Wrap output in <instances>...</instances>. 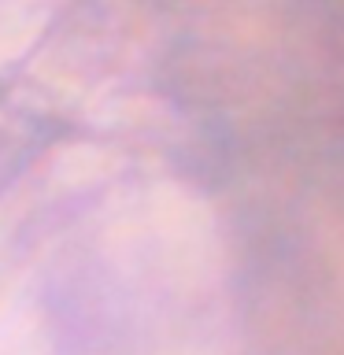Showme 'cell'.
Returning <instances> with one entry per match:
<instances>
[{
    "label": "cell",
    "mask_w": 344,
    "mask_h": 355,
    "mask_svg": "<svg viewBox=\"0 0 344 355\" xmlns=\"http://www.w3.org/2000/svg\"><path fill=\"white\" fill-rule=\"evenodd\" d=\"M326 255H329L333 288L341 296V315H344V218H333L326 226Z\"/></svg>",
    "instance_id": "6da1fadb"
}]
</instances>
